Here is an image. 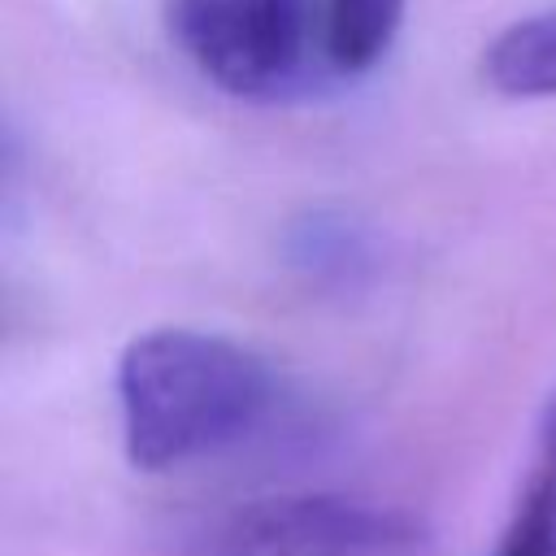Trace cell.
<instances>
[{
    "mask_svg": "<svg viewBox=\"0 0 556 556\" xmlns=\"http://www.w3.org/2000/svg\"><path fill=\"white\" fill-rule=\"evenodd\" d=\"M117 417L126 460L143 473L187 469L248 443L278 408V374L252 348L156 326L117 356Z\"/></svg>",
    "mask_w": 556,
    "mask_h": 556,
    "instance_id": "obj_1",
    "label": "cell"
},
{
    "mask_svg": "<svg viewBox=\"0 0 556 556\" xmlns=\"http://www.w3.org/2000/svg\"><path fill=\"white\" fill-rule=\"evenodd\" d=\"M169 17L191 65L239 100H287L326 61L308 0H174Z\"/></svg>",
    "mask_w": 556,
    "mask_h": 556,
    "instance_id": "obj_2",
    "label": "cell"
},
{
    "mask_svg": "<svg viewBox=\"0 0 556 556\" xmlns=\"http://www.w3.org/2000/svg\"><path fill=\"white\" fill-rule=\"evenodd\" d=\"M430 530L387 504L352 495H261L217 513L195 556H426Z\"/></svg>",
    "mask_w": 556,
    "mask_h": 556,
    "instance_id": "obj_3",
    "label": "cell"
},
{
    "mask_svg": "<svg viewBox=\"0 0 556 556\" xmlns=\"http://www.w3.org/2000/svg\"><path fill=\"white\" fill-rule=\"evenodd\" d=\"M482 78L508 100H552L556 96V9L526 13L508 22L482 48Z\"/></svg>",
    "mask_w": 556,
    "mask_h": 556,
    "instance_id": "obj_4",
    "label": "cell"
},
{
    "mask_svg": "<svg viewBox=\"0 0 556 556\" xmlns=\"http://www.w3.org/2000/svg\"><path fill=\"white\" fill-rule=\"evenodd\" d=\"M408 0H321V48L334 74L374 70L404 22Z\"/></svg>",
    "mask_w": 556,
    "mask_h": 556,
    "instance_id": "obj_5",
    "label": "cell"
},
{
    "mask_svg": "<svg viewBox=\"0 0 556 556\" xmlns=\"http://www.w3.org/2000/svg\"><path fill=\"white\" fill-rule=\"evenodd\" d=\"M495 556H556V439H539L530 482Z\"/></svg>",
    "mask_w": 556,
    "mask_h": 556,
    "instance_id": "obj_6",
    "label": "cell"
}]
</instances>
